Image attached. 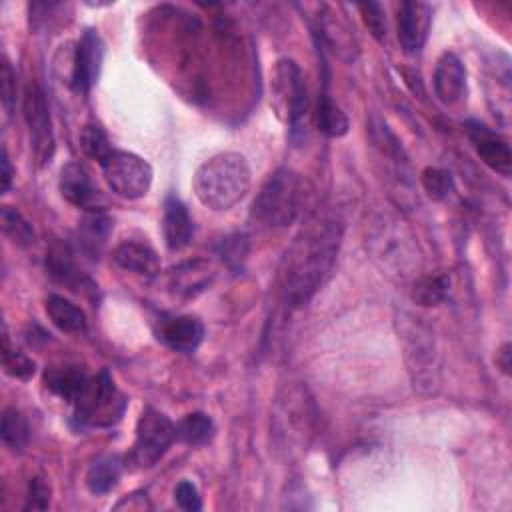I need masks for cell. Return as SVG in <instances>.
Here are the masks:
<instances>
[{"label": "cell", "mask_w": 512, "mask_h": 512, "mask_svg": "<svg viewBox=\"0 0 512 512\" xmlns=\"http://www.w3.org/2000/svg\"><path fill=\"white\" fill-rule=\"evenodd\" d=\"M80 146L84 150V154L92 160H98L100 164L114 152L108 134L104 132V128L100 124H86L80 132Z\"/></svg>", "instance_id": "cell-31"}, {"label": "cell", "mask_w": 512, "mask_h": 512, "mask_svg": "<svg viewBox=\"0 0 512 512\" xmlns=\"http://www.w3.org/2000/svg\"><path fill=\"white\" fill-rule=\"evenodd\" d=\"M12 176H14V170H12V164H10V158H8V150L6 146H2V158H0V182H2V194H6L12 186Z\"/></svg>", "instance_id": "cell-40"}, {"label": "cell", "mask_w": 512, "mask_h": 512, "mask_svg": "<svg viewBox=\"0 0 512 512\" xmlns=\"http://www.w3.org/2000/svg\"><path fill=\"white\" fill-rule=\"evenodd\" d=\"M50 504V484L40 478V476H34L30 480V486H28V496H26V510H46Z\"/></svg>", "instance_id": "cell-37"}, {"label": "cell", "mask_w": 512, "mask_h": 512, "mask_svg": "<svg viewBox=\"0 0 512 512\" xmlns=\"http://www.w3.org/2000/svg\"><path fill=\"white\" fill-rule=\"evenodd\" d=\"M214 420L204 412H190L176 422V440L188 446H202L214 436Z\"/></svg>", "instance_id": "cell-27"}, {"label": "cell", "mask_w": 512, "mask_h": 512, "mask_svg": "<svg viewBox=\"0 0 512 512\" xmlns=\"http://www.w3.org/2000/svg\"><path fill=\"white\" fill-rule=\"evenodd\" d=\"M466 130L480 160L492 172L508 178L512 174V152L508 142L478 120H468Z\"/></svg>", "instance_id": "cell-14"}, {"label": "cell", "mask_w": 512, "mask_h": 512, "mask_svg": "<svg viewBox=\"0 0 512 512\" xmlns=\"http://www.w3.org/2000/svg\"><path fill=\"white\" fill-rule=\"evenodd\" d=\"M126 408V398L106 370L92 376L82 396L74 402V422L80 428H106L116 424Z\"/></svg>", "instance_id": "cell-6"}, {"label": "cell", "mask_w": 512, "mask_h": 512, "mask_svg": "<svg viewBox=\"0 0 512 512\" xmlns=\"http://www.w3.org/2000/svg\"><path fill=\"white\" fill-rule=\"evenodd\" d=\"M398 326L414 388L434 392L438 386V352L432 328L424 322V318L410 312L400 314Z\"/></svg>", "instance_id": "cell-5"}, {"label": "cell", "mask_w": 512, "mask_h": 512, "mask_svg": "<svg viewBox=\"0 0 512 512\" xmlns=\"http://www.w3.org/2000/svg\"><path fill=\"white\" fill-rule=\"evenodd\" d=\"M46 270L56 282L66 284L70 288H76L78 284L82 286L84 282L70 248L62 242H54L46 252Z\"/></svg>", "instance_id": "cell-25"}, {"label": "cell", "mask_w": 512, "mask_h": 512, "mask_svg": "<svg viewBox=\"0 0 512 512\" xmlns=\"http://www.w3.org/2000/svg\"><path fill=\"white\" fill-rule=\"evenodd\" d=\"M246 236H230L222 242V248H220V254L222 258L230 264V266H238L240 260H244L246 256Z\"/></svg>", "instance_id": "cell-39"}, {"label": "cell", "mask_w": 512, "mask_h": 512, "mask_svg": "<svg viewBox=\"0 0 512 512\" xmlns=\"http://www.w3.org/2000/svg\"><path fill=\"white\" fill-rule=\"evenodd\" d=\"M110 230V220L100 212H92L82 224V246L90 252H98V248L106 242Z\"/></svg>", "instance_id": "cell-33"}, {"label": "cell", "mask_w": 512, "mask_h": 512, "mask_svg": "<svg viewBox=\"0 0 512 512\" xmlns=\"http://www.w3.org/2000/svg\"><path fill=\"white\" fill-rule=\"evenodd\" d=\"M162 234L166 248L172 252L186 248L194 236V222L190 218V212L176 194H168L164 198Z\"/></svg>", "instance_id": "cell-18"}, {"label": "cell", "mask_w": 512, "mask_h": 512, "mask_svg": "<svg viewBox=\"0 0 512 512\" xmlns=\"http://www.w3.org/2000/svg\"><path fill=\"white\" fill-rule=\"evenodd\" d=\"M510 356H512V352H510V344H504L500 350H498V354H496V364L500 366V370L504 372V374H510Z\"/></svg>", "instance_id": "cell-41"}, {"label": "cell", "mask_w": 512, "mask_h": 512, "mask_svg": "<svg viewBox=\"0 0 512 512\" xmlns=\"http://www.w3.org/2000/svg\"><path fill=\"white\" fill-rule=\"evenodd\" d=\"M212 276H214V270L208 262L192 260V262H184V264L172 268L168 280H170V288L174 290V294H178L182 298H194L196 294H200L202 290L208 288Z\"/></svg>", "instance_id": "cell-21"}, {"label": "cell", "mask_w": 512, "mask_h": 512, "mask_svg": "<svg viewBox=\"0 0 512 512\" xmlns=\"http://www.w3.org/2000/svg\"><path fill=\"white\" fill-rule=\"evenodd\" d=\"M158 338L172 350L190 354L194 352L204 340V324L200 318L182 314V316H168L160 320Z\"/></svg>", "instance_id": "cell-17"}, {"label": "cell", "mask_w": 512, "mask_h": 512, "mask_svg": "<svg viewBox=\"0 0 512 512\" xmlns=\"http://www.w3.org/2000/svg\"><path fill=\"white\" fill-rule=\"evenodd\" d=\"M316 34L320 36V42L340 60L354 62L358 58L360 42L352 24L328 4H322L316 16Z\"/></svg>", "instance_id": "cell-13"}, {"label": "cell", "mask_w": 512, "mask_h": 512, "mask_svg": "<svg viewBox=\"0 0 512 512\" xmlns=\"http://www.w3.org/2000/svg\"><path fill=\"white\" fill-rule=\"evenodd\" d=\"M304 204V180L292 168H276L260 186L252 216L266 228H286L294 224Z\"/></svg>", "instance_id": "cell-4"}, {"label": "cell", "mask_w": 512, "mask_h": 512, "mask_svg": "<svg viewBox=\"0 0 512 512\" xmlns=\"http://www.w3.org/2000/svg\"><path fill=\"white\" fill-rule=\"evenodd\" d=\"M58 188L62 198L72 206L86 210L94 208L98 188L94 186L88 170L80 162H68L62 166Z\"/></svg>", "instance_id": "cell-19"}, {"label": "cell", "mask_w": 512, "mask_h": 512, "mask_svg": "<svg viewBox=\"0 0 512 512\" xmlns=\"http://www.w3.org/2000/svg\"><path fill=\"white\" fill-rule=\"evenodd\" d=\"M22 114L30 134L32 156L38 166L50 164L56 150L52 118L48 110V102L44 90L36 82H28L22 94Z\"/></svg>", "instance_id": "cell-9"}, {"label": "cell", "mask_w": 512, "mask_h": 512, "mask_svg": "<svg viewBox=\"0 0 512 512\" xmlns=\"http://www.w3.org/2000/svg\"><path fill=\"white\" fill-rule=\"evenodd\" d=\"M316 124H318V130L328 138H342L350 128V122L342 112V108L326 92L320 94L316 104Z\"/></svg>", "instance_id": "cell-26"}, {"label": "cell", "mask_w": 512, "mask_h": 512, "mask_svg": "<svg viewBox=\"0 0 512 512\" xmlns=\"http://www.w3.org/2000/svg\"><path fill=\"white\" fill-rule=\"evenodd\" d=\"M368 250L376 266L394 280H408L420 268L416 240L396 216H380L368 232Z\"/></svg>", "instance_id": "cell-3"}, {"label": "cell", "mask_w": 512, "mask_h": 512, "mask_svg": "<svg viewBox=\"0 0 512 512\" xmlns=\"http://www.w3.org/2000/svg\"><path fill=\"white\" fill-rule=\"evenodd\" d=\"M422 188L428 194V198L444 200L452 192V188H454L452 174L448 170H444V168L428 166L422 172Z\"/></svg>", "instance_id": "cell-34"}, {"label": "cell", "mask_w": 512, "mask_h": 512, "mask_svg": "<svg viewBox=\"0 0 512 512\" xmlns=\"http://www.w3.org/2000/svg\"><path fill=\"white\" fill-rule=\"evenodd\" d=\"M0 92H2V108L6 116H12L16 106V72L6 56H2V74H0Z\"/></svg>", "instance_id": "cell-36"}, {"label": "cell", "mask_w": 512, "mask_h": 512, "mask_svg": "<svg viewBox=\"0 0 512 512\" xmlns=\"http://www.w3.org/2000/svg\"><path fill=\"white\" fill-rule=\"evenodd\" d=\"M2 366H4V372L16 380H30L36 372L34 360L28 358L24 352L12 348L6 334L2 344Z\"/></svg>", "instance_id": "cell-32"}, {"label": "cell", "mask_w": 512, "mask_h": 512, "mask_svg": "<svg viewBox=\"0 0 512 512\" xmlns=\"http://www.w3.org/2000/svg\"><path fill=\"white\" fill-rule=\"evenodd\" d=\"M450 294V278L446 274L420 276L412 284V300L418 306H438Z\"/></svg>", "instance_id": "cell-28"}, {"label": "cell", "mask_w": 512, "mask_h": 512, "mask_svg": "<svg viewBox=\"0 0 512 512\" xmlns=\"http://www.w3.org/2000/svg\"><path fill=\"white\" fill-rule=\"evenodd\" d=\"M0 436L2 442L12 450V452H22L28 444L30 438V428L22 412L14 406H8L2 412V424H0Z\"/></svg>", "instance_id": "cell-29"}, {"label": "cell", "mask_w": 512, "mask_h": 512, "mask_svg": "<svg viewBox=\"0 0 512 512\" xmlns=\"http://www.w3.org/2000/svg\"><path fill=\"white\" fill-rule=\"evenodd\" d=\"M250 184V164L240 152H218L204 160L192 176L196 198L214 212L236 206L248 194Z\"/></svg>", "instance_id": "cell-2"}, {"label": "cell", "mask_w": 512, "mask_h": 512, "mask_svg": "<svg viewBox=\"0 0 512 512\" xmlns=\"http://www.w3.org/2000/svg\"><path fill=\"white\" fill-rule=\"evenodd\" d=\"M176 440V424L156 408H144L136 422L132 462L138 468L154 466Z\"/></svg>", "instance_id": "cell-10"}, {"label": "cell", "mask_w": 512, "mask_h": 512, "mask_svg": "<svg viewBox=\"0 0 512 512\" xmlns=\"http://www.w3.org/2000/svg\"><path fill=\"white\" fill-rule=\"evenodd\" d=\"M314 418H316L314 404L304 388L292 386L290 390H286L284 398H278V404H276L278 434L286 436L290 444L308 442V436L312 434Z\"/></svg>", "instance_id": "cell-11"}, {"label": "cell", "mask_w": 512, "mask_h": 512, "mask_svg": "<svg viewBox=\"0 0 512 512\" xmlns=\"http://www.w3.org/2000/svg\"><path fill=\"white\" fill-rule=\"evenodd\" d=\"M124 470V462L118 454H104L98 456L88 472H86V486L92 494L100 496V494H108L112 488H116V484L120 482Z\"/></svg>", "instance_id": "cell-24"}, {"label": "cell", "mask_w": 512, "mask_h": 512, "mask_svg": "<svg viewBox=\"0 0 512 512\" xmlns=\"http://www.w3.org/2000/svg\"><path fill=\"white\" fill-rule=\"evenodd\" d=\"M432 8L426 2H400L396 12L398 42L406 54H418L428 38Z\"/></svg>", "instance_id": "cell-15"}, {"label": "cell", "mask_w": 512, "mask_h": 512, "mask_svg": "<svg viewBox=\"0 0 512 512\" xmlns=\"http://www.w3.org/2000/svg\"><path fill=\"white\" fill-rule=\"evenodd\" d=\"M44 308L50 322L66 334H82L88 326L84 310L60 294H50L44 302Z\"/></svg>", "instance_id": "cell-23"}, {"label": "cell", "mask_w": 512, "mask_h": 512, "mask_svg": "<svg viewBox=\"0 0 512 512\" xmlns=\"http://www.w3.org/2000/svg\"><path fill=\"white\" fill-rule=\"evenodd\" d=\"M88 382L90 376L82 368L72 364L50 366L44 370V384L48 386V390H52L56 396L70 404H74L82 396Z\"/></svg>", "instance_id": "cell-22"}, {"label": "cell", "mask_w": 512, "mask_h": 512, "mask_svg": "<svg viewBox=\"0 0 512 512\" xmlns=\"http://www.w3.org/2000/svg\"><path fill=\"white\" fill-rule=\"evenodd\" d=\"M100 166L110 190L122 198H142L152 186V166L132 152L114 150Z\"/></svg>", "instance_id": "cell-8"}, {"label": "cell", "mask_w": 512, "mask_h": 512, "mask_svg": "<svg viewBox=\"0 0 512 512\" xmlns=\"http://www.w3.org/2000/svg\"><path fill=\"white\" fill-rule=\"evenodd\" d=\"M270 90L278 116L292 132H298L308 114V88L300 66L290 58L278 60L272 70Z\"/></svg>", "instance_id": "cell-7"}, {"label": "cell", "mask_w": 512, "mask_h": 512, "mask_svg": "<svg viewBox=\"0 0 512 512\" xmlns=\"http://www.w3.org/2000/svg\"><path fill=\"white\" fill-rule=\"evenodd\" d=\"M2 232L16 244V246H30L36 238L32 224L12 206H2L0 210Z\"/></svg>", "instance_id": "cell-30"}, {"label": "cell", "mask_w": 512, "mask_h": 512, "mask_svg": "<svg viewBox=\"0 0 512 512\" xmlns=\"http://www.w3.org/2000/svg\"><path fill=\"white\" fill-rule=\"evenodd\" d=\"M114 262L134 274L146 276V278H154L160 272V258L158 254L142 242L136 240H124L114 248L112 254Z\"/></svg>", "instance_id": "cell-20"}, {"label": "cell", "mask_w": 512, "mask_h": 512, "mask_svg": "<svg viewBox=\"0 0 512 512\" xmlns=\"http://www.w3.org/2000/svg\"><path fill=\"white\" fill-rule=\"evenodd\" d=\"M358 10L362 14V20L366 24V28L370 30V34L378 40L384 42L386 40V12L384 6L378 2H364L358 4Z\"/></svg>", "instance_id": "cell-35"}, {"label": "cell", "mask_w": 512, "mask_h": 512, "mask_svg": "<svg viewBox=\"0 0 512 512\" xmlns=\"http://www.w3.org/2000/svg\"><path fill=\"white\" fill-rule=\"evenodd\" d=\"M104 60V44L96 30H84L82 38L76 42V48L70 58V74L68 84L78 94H88L90 88L96 84L100 68Z\"/></svg>", "instance_id": "cell-12"}, {"label": "cell", "mask_w": 512, "mask_h": 512, "mask_svg": "<svg viewBox=\"0 0 512 512\" xmlns=\"http://www.w3.org/2000/svg\"><path fill=\"white\" fill-rule=\"evenodd\" d=\"M342 242V222L332 214L312 216L294 236L280 264V296L288 308H300L330 276Z\"/></svg>", "instance_id": "cell-1"}, {"label": "cell", "mask_w": 512, "mask_h": 512, "mask_svg": "<svg viewBox=\"0 0 512 512\" xmlns=\"http://www.w3.org/2000/svg\"><path fill=\"white\" fill-rule=\"evenodd\" d=\"M174 500L176 504L186 512H196L202 508V498L198 488L190 480H180L174 488Z\"/></svg>", "instance_id": "cell-38"}, {"label": "cell", "mask_w": 512, "mask_h": 512, "mask_svg": "<svg viewBox=\"0 0 512 512\" xmlns=\"http://www.w3.org/2000/svg\"><path fill=\"white\" fill-rule=\"evenodd\" d=\"M434 92L444 106H456L466 98V68L454 52H444L438 58Z\"/></svg>", "instance_id": "cell-16"}]
</instances>
